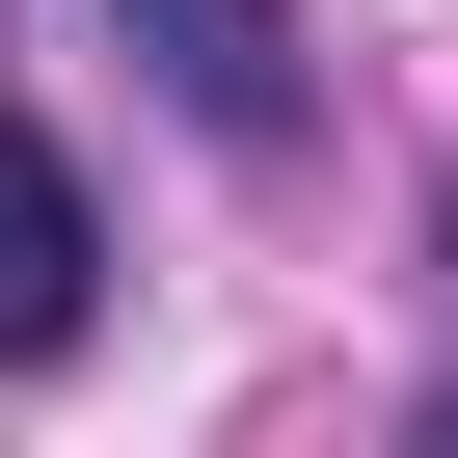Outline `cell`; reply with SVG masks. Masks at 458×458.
<instances>
[{
    "mask_svg": "<svg viewBox=\"0 0 458 458\" xmlns=\"http://www.w3.org/2000/svg\"><path fill=\"white\" fill-rule=\"evenodd\" d=\"M431 458H458V404H431Z\"/></svg>",
    "mask_w": 458,
    "mask_h": 458,
    "instance_id": "cell-4",
    "label": "cell"
},
{
    "mask_svg": "<svg viewBox=\"0 0 458 458\" xmlns=\"http://www.w3.org/2000/svg\"><path fill=\"white\" fill-rule=\"evenodd\" d=\"M431 270H458V216H431Z\"/></svg>",
    "mask_w": 458,
    "mask_h": 458,
    "instance_id": "cell-3",
    "label": "cell"
},
{
    "mask_svg": "<svg viewBox=\"0 0 458 458\" xmlns=\"http://www.w3.org/2000/svg\"><path fill=\"white\" fill-rule=\"evenodd\" d=\"M81 297H108L81 162H55V135H0V351H81Z\"/></svg>",
    "mask_w": 458,
    "mask_h": 458,
    "instance_id": "cell-2",
    "label": "cell"
},
{
    "mask_svg": "<svg viewBox=\"0 0 458 458\" xmlns=\"http://www.w3.org/2000/svg\"><path fill=\"white\" fill-rule=\"evenodd\" d=\"M108 28L162 55V108H189L216 162H270V135H297V0H108Z\"/></svg>",
    "mask_w": 458,
    "mask_h": 458,
    "instance_id": "cell-1",
    "label": "cell"
}]
</instances>
